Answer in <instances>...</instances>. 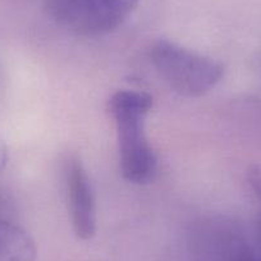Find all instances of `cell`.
<instances>
[{
    "label": "cell",
    "instance_id": "8992f818",
    "mask_svg": "<svg viewBox=\"0 0 261 261\" xmlns=\"http://www.w3.org/2000/svg\"><path fill=\"white\" fill-rule=\"evenodd\" d=\"M247 180L255 195L261 200V164H253L248 168Z\"/></svg>",
    "mask_w": 261,
    "mask_h": 261
},
{
    "label": "cell",
    "instance_id": "9c48e42d",
    "mask_svg": "<svg viewBox=\"0 0 261 261\" xmlns=\"http://www.w3.org/2000/svg\"><path fill=\"white\" fill-rule=\"evenodd\" d=\"M256 241H257V247H256V251L261 255V214L258 215L257 222H256Z\"/></svg>",
    "mask_w": 261,
    "mask_h": 261
},
{
    "label": "cell",
    "instance_id": "ba28073f",
    "mask_svg": "<svg viewBox=\"0 0 261 261\" xmlns=\"http://www.w3.org/2000/svg\"><path fill=\"white\" fill-rule=\"evenodd\" d=\"M7 162H8V151L3 144H0V173L7 165Z\"/></svg>",
    "mask_w": 261,
    "mask_h": 261
},
{
    "label": "cell",
    "instance_id": "52a82bcc",
    "mask_svg": "<svg viewBox=\"0 0 261 261\" xmlns=\"http://www.w3.org/2000/svg\"><path fill=\"white\" fill-rule=\"evenodd\" d=\"M241 261H261V255L255 250V248H251L242 258Z\"/></svg>",
    "mask_w": 261,
    "mask_h": 261
},
{
    "label": "cell",
    "instance_id": "277c9868",
    "mask_svg": "<svg viewBox=\"0 0 261 261\" xmlns=\"http://www.w3.org/2000/svg\"><path fill=\"white\" fill-rule=\"evenodd\" d=\"M63 177L74 233L81 240H91L96 233L95 196L86 168L79 155L65 156Z\"/></svg>",
    "mask_w": 261,
    "mask_h": 261
},
{
    "label": "cell",
    "instance_id": "5b68a950",
    "mask_svg": "<svg viewBox=\"0 0 261 261\" xmlns=\"http://www.w3.org/2000/svg\"><path fill=\"white\" fill-rule=\"evenodd\" d=\"M35 260L36 246L31 236L11 219H0V261Z\"/></svg>",
    "mask_w": 261,
    "mask_h": 261
},
{
    "label": "cell",
    "instance_id": "6da1fadb",
    "mask_svg": "<svg viewBox=\"0 0 261 261\" xmlns=\"http://www.w3.org/2000/svg\"><path fill=\"white\" fill-rule=\"evenodd\" d=\"M151 108V95L135 90H119L108 102L117 128L122 175L136 185L151 182L158 169L156 155L145 134V118Z\"/></svg>",
    "mask_w": 261,
    "mask_h": 261
},
{
    "label": "cell",
    "instance_id": "3957f363",
    "mask_svg": "<svg viewBox=\"0 0 261 261\" xmlns=\"http://www.w3.org/2000/svg\"><path fill=\"white\" fill-rule=\"evenodd\" d=\"M140 0H44L47 16L84 36H99L117 29Z\"/></svg>",
    "mask_w": 261,
    "mask_h": 261
},
{
    "label": "cell",
    "instance_id": "7a4b0ae2",
    "mask_svg": "<svg viewBox=\"0 0 261 261\" xmlns=\"http://www.w3.org/2000/svg\"><path fill=\"white\" fill-rule=\"evenodd\" d=\"M150 58L159 76L185 96L205 95L224 77V65L220 62L167 39L152 44Z\"/></svg>",
    "mask_w": 261,
    "mask_h": 261
}]
</instances>
